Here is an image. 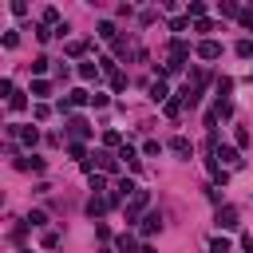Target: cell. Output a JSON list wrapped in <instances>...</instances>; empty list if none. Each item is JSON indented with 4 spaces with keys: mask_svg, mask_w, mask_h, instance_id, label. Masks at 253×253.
Instances as JSON below:
<instances>
[{
    "mask_svg": "<svg viewBox=\"0 0 253 253\" xmlns=\"http://www.w3.org/2000/svg\"><path fill=\"white\" fill-rule=\"evenodd\" d=\"M213 221H217V229H237V225H241V217H237L233 206H217V217H213Z\"/></svg>",
    "mask_w": 253,
    "mask_h": 253,
    "instance_id": "1",
    "label": "cell"
},
{
    "mask_svg": "<svg viewBox=\"0 0 253 253\" xmlns=\"http://www.w3.org/2000/svg\"><path fill=\"white\" fill-rule=\"evenodd\" d=\"M146 202H150V194H146V190H138V194H134V198L126 202V221H134V217H138V213L146 210Z\"/></svg>",
    "mask_w": 253,
    "mask_h": 253,
    "instance_id": "2",
    "label": "cell"
},
{
    "mask_svg": "<svg viewBox=\"0 0 253 253\" xmlns=\"http://www.w3.org/2000/svg\"><path fill=\"white\" fill-rule=\"evenodd\" d=\"M95 166H99L103 174H115V170H119V154H111V150H99V154H95Z\"/></svg>",
    "mask_w": 253,
    "mask_h": 253,
    "instance_id": "3",
    "label": "cell"
},
{
    "mask_svg": "<svg viewBox=\"0 0 253 253\" xmlns=\"http://www.w3.org/2000/svg\"><path fill=\"white\" fill-rule=\"evenodd\" d=\"M67 134H71V138H87V134H91V126H87V119H79V115H71V119H67Z\"/></svg>",
    "mask_w": 253,
    "mask_h": 253,
    "instance_id": "4",
    "label": "cell"
},
{
    "mask_svg": "<svg viewBox=\"0 0 253 253\" xmlns=\"http://www.w3.org/2000/svg\"><path fill=\"white\" fill-rule=\"evenodd\" d=\"M170 150L182 154V158H190V154H194V142H190L186 134H174V138H170Z\"/></svg>",
    "mask_w": 253,
    "mask_h": 253,
    "instance_id": "5",
    "label": "cell"
},
{
    "mask_svg": "<svg viewBox=\"0 0 253 253\" xmlns=\"http://www.w3.org/2000/svg\"><path fill=\"white\" fill-rule=\"evenodd\" d=\"M213 158H221V166H241L237 146H221V150H213Z\"/></svg>",
    "mask_w": 253,
    "mask_h": 253,
    "instance_id": "6",
    "label": "cell"
},
{
    "mask_svg": "<svg viewBox=\"0 0 253 253\" xmlns=\"http://www.w3.org/2000/svg\"><path fill=\"white\" fill-rule=\"evenodd\" d=\"M198 55H202V59H217V55H221V43H217V40H202V43H198Z\"/></svg>",
    "mask_w": 253,
    "mask_h": 253,
    "instance_id": "7",
    "label": "cell"
},
{
    "mask_svg": "<svg viewBox=\"0 0 253 253\" xmlns=\"http://www.w3.org/2000/svg\"><path fill=\"white\" fill-rule=\"evenodd\" d=\"M158 225H162V217H158V213H146V217H142V225H138V233H142V237H154V233H158Z\"/></svg>",
    "mask_w": 253,
    "mask_h": 253,
    "instance_id": "8",
    "label": "cell"
},
{
    "mask_svg": "<svg viewBox=\"0 0 253 253\" xmlns=\"http://www.w3.org/2000/svg\"><path fill=\"white\" fill-rule=\"evenodd\" d=\"M119 158H123V162H126L130 170H138V166H142V162H138V150H134L130 142H126V146H119Z\"/></svg>",
    "mask_w": 253,
    "mask_h": 253,
    "instance_id": "9",
    "label": "cell"
},
{
    "mask_svg": "<svg viewBox=\"0 0 253 253\" xmlns=\"http://www.w3.org/2000/svg\"><path fill=\"white\" fill-rule=\"evenodd\" d=\"M186 55H190V43H186L182 36H174V43H170V59H178V63H182Z\"/></svg>",
    "mask_w": 253,
    "mask_h": 253,
    "instance_id": "10",
    "label": "cell"
},
{
    "mask_svg": "<svg viewBox=\"0 0 253 253\" xmlns=\"http://www.w3.org/2000/svg\"><path fill=\"white\" fill-rule=\"evenodd\" d=\"M150 99H154V103H166V99H170V87H166V79H154V83H150Z\"/></svg>",
    "mask_w": 253,
    "mask_h": 253,
    "instance_id": "11",
    "label": "cell"
},
{
    "mask_svg": "<svg viewBox=\"0 0 253 253\" xmlns=\"http://www.w3.org/2000/svg\"><path fill=\"white\" fill-rule=\"evenodd\" d=\"M213 87H217V103H229V91H233V79H229V75H221V79H217Z\"/></svg>",
    "mask_w": 253,
    "mask_h": 253,
    "instance_id": "12",
    "label": "cell"
},
{
    "mask_svg": "<svg viewBox=\"0 0 253 253\" xmlns=\"http://www.w3.org/2000/svg\"><path fill=\"white\" fill-rule=\"evenodd\" d=\"M182 103H186V99H182V95H170V99H166V103H162V111H166V115H170V119H178V115H182Z\"/></svg>",
    "mask_w": 253,
    "mask_h": 253,
    "instance_id": "13",
    "label": "cell"
},
{
    "mask_svg": "<svg viewBox=\"0 0 253 253\" xmlns=\"http://www.w3.org/2000/svg\"><path fill=\"white\" fill-rule=\"evenodd\" d=\"M107 210H111V202H107V198H95V194H91V202H87V213H91V217H99V213H107Z\"/></svg>",
    "mask_w": 253,
    "mask_h": 253,
    "instance_id": "14",
    "label": "cell"
},
{
    "mask_svg": "<svg viewBox=\"0 0 253 253\" xmlns=\"http://www.w3.org/2000/svg\"><path fill=\"white\" fill-rule=\"evenodd\" d=\"M99 71H103V67H95L91 59H83V63H79V79H87V83H91V79H99Z\"/></svg>",
    "mask_w": 253,
    "mask_h": 253,
    "instance_id": "15",
    "label": "cell"
},
{
    "mask_svg": "<svg viewBox=\"0 0 253 253\" xmlns=\"http://www.w3.org/2000/svg\"><path fill=\"white\" fill-rule=\"evenodd\" d=\"M115 194H119V198H134V194H138V186H134L130 178H119V186H115Z\"/></svg>",
    "mask_w": 253,
    "mask_h": 253,
    "instance_id": "16",
    "label": "cell"
},
{
    "mask_svg": "<svg viewBox=\"0 0 253 253\" xmlns=\"http://www.w3.org/2000/svg\"><path fill=\"white\" fill-rule=\"evenodd\" d=\"M115 249H119V253H134V237H130V233H119V237H115Z\"/></svg>",
    "mask_w": 253,
    "mask_h": 253,
    "instance_id": "17",
    "label": "cell"
},
{
    "mask_svg": "<svg viewBox=\"0 0 253 253\" xmlns=\"http://www.w3.org/2000/svg\"><path fill=\"white\" fill-rule=\"evenodd\" d=\"M32 95H36V99H47V95H51V83H47V79H36V83H32Z\"/></svg>",
    "mask_w": 253,
    "mask_h": 253,
    "instance_id": "18",
    "label": "cell"
},
{
    "mask_svg": "<svg viewBox=\"0 0 253 253\" xmlns=\"http://www.w3.org/2000/svg\"><path fill=\"white\" fill-rule=\"evenodd\" d=\"M67 99H71V107H83V103H91V91H83V87H75V91H71Z\"/></svg>",
    "mask_w": 253,
    "mask_h": 253,
    "instance_id": "19",
    "label": "cell"
},
{
    "mask_svg": "<svg viewBox=\"0 0 253 253\" xmlns=\"http://www.w3.org/2000/svg\"><path fill=\"white\" fill-rule=\"evenodd\" d=\"M20 138H24V146H36L40 142V130L36 126H20Z\"/></svg>",
    "mask_w": 253,
    "mask_h": 253,
    "instance_id": "20",
    "label": "cell"
},
{
    "mask_svg": "<svg viewBox=\"0 0 253 253\" xmlns=\"http://www.w3.org/2000/svg\"><path fill=\"white\" fill-rule=\"evenodd\" d=\"M210 253H233L229 237H213V241H210Z\"/></svg>",
    "mask_w": 253,
    "mask_h": 253,
    "instance_id": "21",
    "label": "cell"
},
{
    "mask_svg": "<svg viewBox=\"0 0 253 253\" xmlns=\"http://www.w3.org/2000/svg\"><path fill=\"white\" fill-rule=\"evenodd\" d=\"M233 51H237L241 59H249V55H253V40H237V47H233Z\"/></svg>",
    "mask_w": 253,
    "mask_h": 253,
    "instance_id": "22",
    "label": "cell"
},
{
    "mask_svg": "<svg viewBox=\"0 0 253 253\" xmlns=\"http://www.w3.org/2000/svg\"><path fill=\"white\" fill-rule=\"evenodd\" d=\"M24 107H28V99H24V95H20V91H16V95H12V99H8V111H16V115H20V111H24Z\"/></svg>",
    "mask_w": 253,
    "mask_h": 253,
    "instance_id": "23",
    "label": "cell"
},
{
    "mask_svg": "<svg viewBox=\"0 0 253 253\" xmlns=\"http://www.w3.org/2000/svg\"><path fill=\"white\" fill-rule=\"evenodd\" d=\"M103 146H126V142H123L119 130H107V134H103Z\"/></svg>",
    "mask_w": 253,
    "mask_h": 253,
    "instance_id": "24",
    "label": "cell"
},
{
    "mask_svg": "<svg viewBox=\"0 0 253 253\" xmlns=\"http://www.w3.org/2000/svg\"><path fill=\"white\" fill-rule=\"evenodd\" d=\"M99 40H115V24H111V20L99 24Z\"/></svg>",
    "mask_w": 253,
    "mask_h": 253,
    "instance_id": "25",
    "label": "cell"
},
{
    "mask_svg": "<svg viewBox=\"0 0 253 253\" xmlns=\"http://www.w3.org/2000/svg\"><path fill=\"white\" fill-rule=\"evenodd\" d=\"M24 221H28V225H43V221H47V213H43V210H32Z\"/></svg>",
    "mask_w": 253,
    "mask_h": 253,
    "instance_id": "26",
    "label": "cell"
},
{
    "mask_svg": "<svg viewBox=\"0 0 253 253\" xmlns=\"http://www.w3.org/2000/svg\"><path fill=\"white\" fill-rule=\"evenodd\" d=\"M186 24H190V16H174L170 20V32H186Z\"/></svg>",
    "mask_w": 253,
    "mask_h": 253,
    "instance_id": "27",
    "label": "cell"
},
{
    "mask_svg": "<svg viewBox=\"0 0 253 253\" xmlns=\"http://www.w3.org/2000/svg\"><path fill=\"white\" fill-rule=\"evenodd\" d=\"M83 47H87V40H71L67 43V55H83Z\"/></svg>",
    "mask_w": 253,
    "mask_h": 253,
    "instance_id": "28",
    "label": "cell"
},
{
    "mask_svg": "<svg viewBox=\"0 0 253 253\" xmlns=\"http://www.w3.org/2000/svg\"><path fill=\"white\" fill-rule=\"evenodd\" d=\"M47 63H51V59H47V55H40V59H32V71H36V75H43V71H47Z\"/></svg>",
    "mask_w": 253,
    "mask_h": 253,
    "instance_id": "29",
    "label": "cell"
},
{
    "mask_svg": "<svg viewBox=\"0 0 253 253\" xmlns=\"http://www.w3.org/2000/svg\"><path fill=\"white\" fill-rule=\"evenodd\" d=\"M111 87L123 91V87H126V75H123V71H111Z\"/></svg>",
    "mask_w": 253,
    "mask_h": 253,
    "instance_id": "30",
    "label": "cell"
},
{
    "mask_svg": "<svg viewBox=\"0 0 253 253\" xmlns=\"http://www.w3.org/2000/svg\"><path fill=\"white\" fill-rule=\"evenodd\" d=\"M91 190L103 194V190H107V178H103V174H91Z\"/></svg>",
    "mask_w": 253,
    "mask_h": 253,
    "instance_id": "31",
    "label": "cell"
},
{
    "mask_svg": "<svg viewBox=\"0 0 253 253\" xmlns=\"http://www.w3.org/2000/svg\"><path fill=\"white\" fill-rule=\"evenodd\" d=\"M55 20H59V8H43V24H47V28H51V24H55Z\"/></svg>",
    "mask_w": 253,
    "mask_h": 253,
    "instance_id": "32",
    "label": "cell"
},
{
    "mask_svg": "<svg viewBox=\"0 0 253 253\" xmlns=\"http://www.w3.org/2000/svg\"><path fill=\"white\" fill-rule=\"evenodd\" d=\"M194 32H202V36H206V32H213V24H210V20H194Z\"/></svg>",
    "mask_w": 253,
    "mask_h": 253,
    "instance_id": "33",
    "label": "cell"
},
{
    "mask_svg": "<svg viewBox=\"0 0 253 253\" xmlns=\"http://www.w3.org/2000/svg\"><path fill=\"white\" fill-rule=\"evenodd\" d=\"M47 115H51V107H47V103H36V119H40V123H43V119H47Z\"/></svg>",
    "mask_w": 253,
    "mask_h": 253,
    "instance_id": "34",
    "label": "cell"
},
{
    "mask_svg": "<svg viewBox=\"0 0 253 253\" xmlns=\"http://www.w3.org/2000/svg\"><path fill=\"white\" fill-rule=\"evenodd\" d=\"M241 249H245V253H253V233H245V237H241Z\"/></svg>",
    "mask_w": 253,
    "mask_h": 253,
    "instance_id": "35",
    "label": "cell"
},
{
    "mask_svg": "<svg viewBox=\"0 0 253 253\" xmlns=\"http://www.w3.org/2000/svg\"><path fill=\"white\" fill-rule=\"evenodd\" d=\"M28 253H32V249H28Z\"/></svg>",
    "mask_w": 253,
    "mask_h": 253,
    "instance_id": "36",
    "label": "cell"
}]
</instances>
